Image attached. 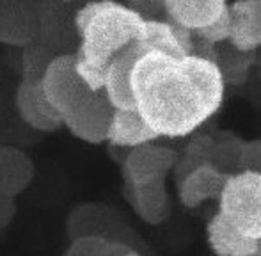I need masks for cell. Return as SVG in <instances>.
<instances>
[{
    "label": "cell",
    "instance_id": "cell-7",
    "mask_svg": "<svg viewBox=\"0 0 261 256\" xmlns=\"http://www.w3.org/2000/svg\"><path fill=\"white\" fill-rule=\"evenodd\" d=\"M18 116L38 132H55L62 126V118L43 93L39 80H21L14 94Z\"/></svg>",
    "mask_w": 261,
    "mask_h": 256
},
{
    "label": "cell",
    "instance_id": "cell-15",
    "mask_svg": "<svg viewBox=\"0 0 261 256\" xmlns=\"http://www.w3.org/2000/svg\"><path fill=\"white\" fill-rule=\"evenodd\" d=\"M137 43L144 52H164L174 57L187 56L181 46L178 45V41H176L167 20L160 21L144 18V23H142L141 36H139Z\"/></svg>",
    "mask_w": 261,
    "mask_h": 256
},
{
    "label": "cell",
    "instance_id": "cell-11",
    "mask_svg": "<svg viewBox=\"0 0 261 256\" xmlns=\"http://www.w3.org/2000/svg\"><path fill=\"white\" fill-rule=\"evenodd\" d=\"M34 178V164L23 151L0 146V197L14 201Z\"/></svg>",
    "mask_w": 261,
    "mask_h": 256
},
{
    "label": "cell",
    "instance_id": "cell-24",
    "mask_svg": "<svg viewBox=\"0 0 261 256\" xmlns=\"http://www.w3.org/2000/svg\"><path fill=\"white\" fill-rule=\"evenodd\" d=\"M128 2L132 4V9L137 11L142 16H144V13H148V11L164 9V0H128Z\"/></svg>",
    "mask_w": 261,
    "mask_h": 256
},
{
    "label": "cell",
    "instance_id": "cell-27",
    "mask_svg": "<svg viewBox=\"0 0 261 256\" xmlns=\"http://www.w3.org/2000/svg\"><path fill=\"white\" fill-rule=\"evenodd\" d=\"M64 2H71V0H64Z\"/></svg>",
    "mask_w": 261,
    "mask_h": 256
},
{
    "label": "cell",
    "instance_id": "cell-1",
    "mask_svg": "<svg viewBox=\"0 0 261 256\" xmlns=\"http://www.w3.org/2000/svg\"><path fill=\"white\" fill-rule=\"evenodd\" d=\"M135 111L158 137H185L224 101L226 80L215 61L194 54L144 52L130 75Z\"/></svg>",
    "mask_w": 261,
    "mask_h": 256
},
{
    "label": "cell",
    "instance_id": "cell-5",
    "mask_svg": "<svg viewBox=\"0 0 261 256\" xmlns=\"http://www.w3.org/2000/svg\"><path fill=\"white\" fill-rule=\"evenodd\" d=\"M112 112L114 107L103 93H89L68 114L62 116V126L68 128L73 137L87 144H101L107 141Z\"/></svg>",
    "mask_w": 261,
    "mask_h": 256
},
{
    "label": "cell",
    "instance_id": "cell-12",
    "mask_svg": "<svg viewBox=\"0 0 261 256\" xmlns=\"http://www.w3.org/2000/svg\"><path fill=\"white\" fill-rule=\"evenodd\" d=\"M227 176L213 166H201L179 180V201L187 208H197L206 199H219Z\"/></svg>",
    "mask_w": 261,
    "mask_h": 256
},
{
    "label": "cell",
    "instance_id": "cell-23",
    "mask_svg": "<svg viewBox=\"0 0 261 256\" xmlns=\"http://www.w3.org/2000/svg\"><path fill=\"white\" fill-rule=\"evenodd\" d=\"M167 23L171 25V31L172 34H174L176 41H178V45L183 48V52L189 56V54H192V39H194V32L190 31V29H185L181 27V25L174 23V21L167 20Z\"/></svg>",
    "mask_w": 261,
    "mask_h": 256
},
{
    "label": "cell",
    "instance_id": "cell-2",
    "mask_svg": "<svg viewBox=\"0 0 261 256\" xmlns=\"http://www.w3.org/2000/svg\"><path fill=\"white\" fill-rule=\"evenodd\" d=\"M144 16L116 0H89L75 14L80 56L89 64L107 68L116 54L141 36Z\"/></svg>",
    "mask_w": 261,
    "mask_h": 256
},
{
    "label": "cell",
    "instance_id": "cell-25",
    "mask_svg": "<svg viewBox=\"0 0 261 256\" xmlns=\"http://www.w3.org/2000/svg\"><path fill=\"white\" fill-rule=\"evenodd\" d=\"M14 215V201L0 197V232L11 222Z\"/></svg>",
    "mask_w": 261,
    "mask_h": 256
},
{
    "label": "cell",
    "instance_id": "cell-6",
    "mask_svg": "<svg viewBox=\"0 0 261 256\" xmlns=\"http://www.w3.org/2000/svg\"><path fill=\"white\" fill-rule=\"evenodd\" d=\"M178 153L155 142L130 149L123 162V174L128 185H148L165 180L178 162Z\"/></svg>",
    "mask_w": 261,
    "mask_h": 256
},
{
    "label": "cell",
    "instance_id": "cell-21",
    "mask_svg": "<svg viewBox=\"0 0 261 256\" xmlns=\"http://www.w3.org/2000/svg\"><path fill=\"white\" fill-rule=\"evenodd\" d=\"M251 171L261 174V139L259 141L242 142L240 148V173Z\"/></svg>",
    "mask_w": 261,
    "mask_h": 256
},
{
    "label": "cell",
    "instance_id": "cell-18",
    "mask_svg": "<svg viewBox=\"0 0 261 256\" xmlns=\"http://www.w3.org/2000/svg\"><path fill=\"white\" fill-rule=\"evenodd\" d=\"M213 144L215 142L210 137H196L189 146H187L185 153H183L181 159H178L176 162V174H178V180L185 178L189 173H192L194 169L201 166H206L212 160V151Z\"/></svg>",
    "mask_w": 261,
    "mask_h": 256
},
{
    "label": "cell",
    "instance_id": "cell-22",
    "mask_svg": "<svg viewBox=\"0 0 261 256\" xmlns=\"http://www.w3.org/2000/svg\"><path fill=\"white\" fill-rule=\"evenodd\" d=\"M245 11H247V18L254 36L261 43V0H244Z\"/></svg>",
    "mask_w": 261,
    "mask_h": 256
},
{
    "label": "cell",
    "instance_id": "cell-16",
    "mask_svg": "<svg viewBox=\"0 0 261 256\" xmlns=\"http://www.w3.org/2000/svg\"><path fill=\"white\" fill-rule=\"evenodd\" d=\"M229 16H231V27H229V41L234 50L242 54L254 52L261 43L254 36L249 23L247 11H245L244 0H237L229 6Z\"/></svg>",
    "mask_w": 261,
    "mask_h": 256
},
{
    "label": "cell",
    "instance_id": "cell-17",
    "mask_svg": "<svg viewBox=\"0 0 261 256\" xmlns=\"http://www.w3.org/2000/svg\"><path fill=\"white\" fill-rule=\"evenodd\" d=\"M130 249L121 240L101 237H76L71 239L64 256H124Z\"/></svg>",
    "mask_w": 261,
    "mask_h": 256
},
{
    "label": "cell",
    "instance_id": "cell-10",
    "mask_svg": "<svg viewBox=\"0 0 261 256\" xmlns=\"http://www.w3.org/2000/svg\"><path fill=\"white\" fill-rule=\"evenodd\" d=\"M227 7V0H164L167 20L192 32L219 20Z\"/></svg>",
    "mask_w": 261,
    "mask_h": 256
},
{
    "label": "cell",
    "instance_id": "cell-28",
    "mask_svg": "<svg viewBox=\"0 0 261 256\" xmlns=\"http://www.w3.org/2000/svg\"><path fill=\"white\" fill-rule=\"evenodd\" d=\"M86 2H89V0H86Z\"/></svg>",
    "mask_w": 261,
    "mask_h": 256
},
{
    "label": "cell",
    "instance_id": "cell-13",
    "mask_svg": "<svg viewBox=\"0 0 261 256\" xmlns=\"http://www.w3.org/2000/svg\"><path fill=\"white\" fill-rule=\"evenodd\" d=\"M206 235L210 247L217 256H261V240L238 233L219 214L208 222Z\"/></svg>",
    "mask_w": 261,
    "mask_h": 256
},
{
    "label": "cell",
    "instance_id": "cell-9",
    "mask_svg": "<svg viewBox=\"0 0 261 256\" xmlns=\"http://www.w3.org/2000/svg\"><path fill=\"white\" fill-rule=\"evenodd\" d=\"M156 139L160 137L146 125L135 109H114L105 142L116 148L134 149L155 142Z\"/></svg>",
    "mask_w": 261,
    "mask_h": 256
},
{
    "label": "cell",
    "instance_id": "cell-20",
    "mask_svg": "<svg viewBox=\"0 0 261 256\" xmlns=\"http://www.w3.org/2000/svg\"><path fill=\"white\" fill-rule=\"evenodd\" d=\"M229 27H231V16H229V7L227 11L215 20L213 23L206 25V27L199 29V31H194V34L203 38L204 41L212 43V45H217V43H222L226 39H229Z\"/></svg>",
    "mask_w": 261,
    "mask_h": 256
},
{
    "label": "cell",
    "instance_id": "cell-4",
    "mask_svg": "<svg viewBox=\"0 0 261 256\" xmlns=\"http://www.w3.org/2000/svg\"><path fill=\"white\" fill-rule=\"evenodd\" d=\"M39 86L61 118L91 93L76 75L73 54H61L52 57L39 79Z\"/></svg>",
    "mask_w": 261,
    "mask_h": 256
},
{
    "label": "cell",
    "instance_id": "cell-26",
    "mask_svg": "<svg viewBox=\"0 0 261 256\" xmlns=\"http://www.w3.org/2000/svg\"><path fill=\"white\" fill-rule=\"evenodd\" d=\"M124 256H141V254H139V253H135V251H128V253L124 254Z\"/></svg>",
    "mask_w": 261,
    "mask_h": 256
},
{
    "label": "cell",
    "instance_id": "cell-3",
    "mask_svg": "<svg viewBox=\"0 0 261 256\" xmlns=\"http://www.w3.org/2000/svg\"><path fill=\"white\" fill-rule=\"evenodd\" d=\"M217 214L238 233L261 240V174L242 171L227 176Z\"/></svg>",
    "mask_w": 261,
    "mask_h": 256
},
{
    "label": "cell",
    "instance_id": "cell-8",
    "mask_svg": "<svg viewBox=\"0 0 261 256\" xmlns=\"http://www.w3.org/2000/svg\"><path fill=\"white\" fill-rule=\"evenodd\" d=\"M142 54H144V50L135 41L121 50L119 54H116L107 64L103 94L114 109H135L130 87V75L135 61Z\"/></svg>",
    "mask_w": 261,
    "mask_h": 256
},
{
    "label": "cell",
    "instance_id": "cell-19",
    "mask_svg": "<svg viewBox=\"0 0 261 256\" xmlns=\"http://www.w3.org/2000/svg\"><path fill=\"white\" fill-rule=\"evenodd\" d=\"M75 71L79 75L80 82L87 87L91 93H103V82H105V69L98 66L89 64L80 56L75 54Z\"/></svg>",
    "mask_w": 261,
    "mask_h": 256
},
{
    "label": "cell",
    "instance_id": "cell-14",
    "mask_svg": "<svg viewBox=\"0 0 261 256\" xmlns=\"http://www.w3.org/2000/svg\"><path fill=\"white\" fill-rule=\"evenodd\" d=\"M128 187H130L132 204L144 222L162 224L169 217L171 201H169L165 180H158L148 185H128Z\"/></svg>",
    "mask_w": 261,
    "mask_h": 256
}]
</instances>
